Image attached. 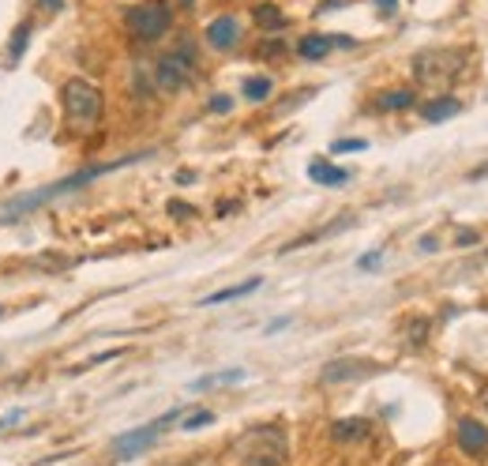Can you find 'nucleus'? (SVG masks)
<instances>
[{
	"mask_svg": "<svg viewBox=\"0 0 488 466\" xmlns=\"http://www.w3.org/2000/svg\"><path fill=\"white\" fill-rule=\"evenodd\" d=\"M372 436V421L368 417H342L331 426V440L334 444H357V440H368Z\"/></svg>",
	"mask_w": 488,
	"mask_h": 466,
	"instance_id": "obj_12",
	"label": "nucleus"
},
{
	"mask_svg": "<svg viewBox=\"0 0 488 466\" xmlns=\"http://www.w3.org/2000/svg\"><path fill=\"white\" fill-rule=\"evenodd\" d=\"M27 41H31V23H19L15 27V34H12V46H8V57L12 60H19L27 53Z\"/></svg>",
	"mask_w": 488,
	"mask_h": 466,
	"instance_id": "obj_20",
	"label": "nucleus"
},
{
	"mask_svg": "<svg viewBox=\"0 0 488 466\" xmlns=\"http://www.w3.org/2000/svg\"><path fill=\"white\" fill-rule=\"evenodd\" d=\"M151 151H139V155H129V158H117V162H102V166H87V169H79V174H72V177H65V181H57V184H46V188H38V193H27V196H19V200H12L4 211H0V222H12V219H23V215H31V211L38 207V203H46V200H57V196H65V193H75V188H87L94 177H105V174H113V169H120V166H132V162H139V158H146Z\"/></svg>",
	"mask_w": 488,
	"mask_h": 466,
	"instance_id": "obj_1",
	"label": "nucleus"
},
{
	"mask_svg": "<svg viewBox=\"0 0 488 466\" xmlns=\"http://www.w3.org/2000/svg\"><path fill=\"white\" fill-rule=\"evenodd\" d=\"M282 53H286L282 41H263L260 46V57H282Z\"/></svg>",
	"mask_w": 488,
	"mask_h": 466,
	"instance_id": "obj_24",
	"label": "nucleus"
},
{
	"mask_svg": "<svg viewBox=\"0 0 488 466\" xmlns=\"http://www.w3.org/2000/svg\"><path fill=\"white\" fill-rule=\"evenodd\" d=\"M252 19H256V27L263 31V34H279V31H286V12L279 8V4H256V12H252Z\"/></svg>",
	"mask_w": 488,
	"mask_h": 466,
	"instance_id": "obj_14",
	"label": "nucleus"
},
{
	"mask_svg": "<svg viewBox=\"0 0 488 466\" xmlns=\"http://www.w3.org/2000/svg\"><path fill=\"white\" fill-rule=\"evenodd\" d=\"M368 376H376V362H368V357H334L320 372L324 384H353V380H368Z\"/></svg>",
	"mask_w": 488,
	"mask_h": 466,
	"instance_id": "obj_8",
	"label": "nucleus"
},
{
	"mask_svg": "<svg viewBox=\"0 0 488 466\" xmlns=\"http://www.w3.org/2000/svg\"><path fill=\"white\" fill-rule=\"evenodd\" d=\"M210 421H215V414H210V410H196V414H188V421H184V429H188V433H196V429L210 426Z\"/></svg>",
	"mask_w": 488,
	"mask_h": 466,
	"instance_id": "obj_21",
	"label": "nucleus"
},
{
	"mask_svg": "<svg viewBox=\"0 0 488 466\" xmlns=\"http://www.w3.org/2000/svg\"><path fill=\"white\" fill-rule=\"evenodd\" d=\"M19 421H23V410H12V414H4V417H0V433L12 429V426H19Z\"/></svg>",
	"mask_w": 488,
	"mask_h": 466,
	"instance_id": "obj_27",
	"label": "nucleus"
},
{
	"mask_svg": "<svg viewBox=\"0 0 488 466\" xmlns=\"http://www.w3.org/2000/svg\"><path fill=\"white\" fill-rule=\"evenodd\" d=\"M60 102H65V113H68L72 132L91 136L98 129L102 110H105V98H102V91L94 87L91 79H68L65 91H60Z\"/></svg>",
	"mask_w": 488,
	"mask_h": 466,
	"instance_id": "obj_3",
	"label": "nucleus"
},
{
	"mask_svg": "<svg viewBox=\"0 0 488 466\" xmlns=\"http://www.w3.org/2000/svg\"><path fill=\"white\" fill-rule=\"evenodd\" d=\"M260 286H263L260 279H248V282H237V286H226V290H218V293H210V298H203L200 305H226V301H237V298H244V293L260 290Z\"/></svg>",
	"mask_w": 488,
	"mask_h": 466,
	"instance_id": "obj_16",
	"label": "nucleus"
},
{
	"mask_svg": "<svg viewBox=\"0 0 488 466\" xmlns=\"http://www.w3.org/2000/svg\"><path fill=\"white\" fill-rule=\"evenodd\" d=\"M334 46H353V38H327V34H308L297 41V57L301 60H324Z\"/></svg>",
	"mask_w": 488,
	"mask_h": 466,
	"instance_id": "obj_11",
	"label": "nucleus"
},
{
	"mask_svg": "<svg viewBox=\"0 0 488 466\" xmlns=\"http://www.w3.org/2000/svg\"><path fill=\"white\" fill-rule=\"evenodd\" d=\"M181 417V410H169V414H162V417H155L151 426H139V429H132V433H120L117 440H113V452H117V459H132V455H139V452H146L151 444L173 426V421Z\"/></svg>",
	"mask_w": 488,
	"mask_h": 466,
	"instance_id": "obj_7",
	"label": "nucleus"
},
{
	"mask_svg": "<svg viewBox=\"0 0 488 466\" xmlns=\"http://www.w3.org/2000/svg\"><path fill=\"white\" fill-rule=\"evenodd\" d=\"M365 147H368L365 139H338L331 151H334V155H353V151H365Z\"/></svg>",
	"mask_w": 488,
	"mask_h": 466,
	"instance_id": "obj_22",
	"label": "nucleus"
},
{
	"mask_svg": "<svg viewBox=\"0 0 488 466\" xmlns=\"http://www.w3.org/2000/svg\"><path fill=\"white\" fill-rule=\"evenodd\" d=\"M177 184H192V169H181V174H177Z\"/></svg>",
	"mask_w": 488,
	"mask_h": 466,
	"instance_id": "obj_31",
	"label": "nucleus"
},
{
	"mask_svg": "<svg viewBox=\"0 0 488 466\" xmlns=\"http://www.w3.org/2000/svg\"><path fill=\"white\" fill-rule=\"evenodd\" d=\"M241 91H244V98H248V102H267V98H271V91H274V83H271L267 76H248Z\"/></svg>",
	"mask_w": 488,
	"mask_h": 466,
	"instance_id": "obj_17",
	"label": "nucleus"
},
{
	"mask_svg": "<svg viewBox=\"0 0 488 466\" xmlns=\"http://www.w3.org/2000/svg\"><path fill=\"white\" fill-rule=\"evenodd\" d=\"M308 177H312L315 184H324V188H342V184L350 181V169L331 166L327 158H315V162L308 166Z\"/></svg>",
	"mask_w": 488,
	"mask_h": 466,
	"instance_id": "obj_13",
	"label": "nucleus"
},
{
	"mask_svg": "<svg viewBox=\"0 0 488 466\" xmlns=\"http://www.w3.org/2000/svg\"><path fill=\"white\" fill-rule=\"evenodd\" d=\"M229 105H233V98H226V94L210 98V110H215V113H229Z\"/></svg>",
	"mask_w": 488,
	"mask_h": 466,
	"instance_id": "obj_26",
	"label": "nucleus"
},
{
	"mask_svg": "<svg viewBox=\"0 0 488 466\" xmlns=\"http://www.w3.org/2000/svg\"><path fill=\"white\" fill-rule=\"evenodd\" d=\"M458 110H462V105H458V98L439 94V98H432V102H424V105H421V117H424V121H432V124H439V121L455 117Z\"/></svg>",
	"mask_w": 488,
	"mask_h": 466,
	"instance_id": "obj_15",
	"label": "nucleus"
},
{
	"mask_svg": "<svg viewBox=\"0 0 488 466\" xmlns=\"http://www.w3.org/2000/svg\"><path fill=\"white\" fill-rule=\"evenodd\" d=\"M177 4H181L184 12H192V8H196V0H177Z\"/></svg>",
	"mask_w": 488,
	"mask_h": 466,
	"instance_id": "obj_34",
	"label": "nucleus"
},
{
	"mask_svg": "<svg viewBox=\"0 0 488 466\" xmlns=\"http://www.w3.org/2000/svg\"><path fill=\"white\" fill-rule=\"evenodd\" d=\"M241 380H244V369H226V372L196 380V391H207V388H215V384H241Z\"/></svg>",
	"mask_w": 488,
	"mask_h": 466,
	"instance_id": "obj_19",
	"label": "nucleus"
},
{
	"mask_svg": "<svg viewBox=\"0 0 488 466\" xmlns=\"http://www.w3.org/2000/svg\"><path fill=\"white\" fill-rule=\"evenodd\" d=\"M477 241H481V233H474V229H462L455 245H462V248H466V245H477Z\"/></svg>",
	"mask_w": 488,
	"mask_h": 466,
	"instance_id": "obj_28",
	"label": "nucleus"
},
{
	"mask_svg": "<svg viewBox=\"0 0 488 466\" xmlns=\"http://www.w3.org/2000/svg\"><path fill=\"white\" fill-rule=\"evenodd\" d=\"M169 211H173L177 219H188V215H192V207H188V203H169Z\"/></svg>",
	"mask_w": 488,
	"mask_h": 466,
	"instance_id": "obj_29",
	"label": "nucleus"
},
{
	"mask_svg": "<svg viewBox=\"0 0 488 466\" xmlns=\"http://www.w3.org/2000/svg\"><path fill=\"white\" fill-rule=\"evenodd\" d=\"M481 399H484V407H488V391H484V395H481Z\"/></svg>",
	"mask_w": 488,
	"mask_h": 466,
	"instance_id": "obj_35",
	"label": "nucleus"
},
{
	"mask_svg": "<svg viewBox=\"0 0 488 466\" xmlns=\"http://www.w3.org/2000/svg\"><path fill=\"white\" fill-rule=\"evenodd\" d=\"M379 256H384V252H365V256L357 260V271H368V267H376V264H379Z\"/></svg>",
	"mask_w": 488,
	"mask_h": 466,
	"instance_id": "obj_25",
	"label": "nucleus"
},
{
	"mask_svg": "<svg viewBox=\"0 0 488 466\" xmlns=\"http://www.w3.org/2000/svg\"><path fill=\"white\" fill-rule=\"evenodd\" d=\"M466 57H470V49H424L413 57V79L421 87L443 94L462 76Z\"/></svg>",
	"mask_w": 488,
	"mask_h": 466,
	"instance_id": "obj_4",
	"label": "nucleus"
},
{
	"mask_svg": "<svg viewBox=\"0 0 488 466\" xmlns=\"http://www.w3.org/2000/svg\"><path fill=\"white\" fill-rule=\"evenodd\" d=\"M286 324H289V316H279V320H271V324H267V335H274V331H282Z\"/></svg>",
	"mask_w": 488,
	"mask_h": 466,
	"instance_id": "obj_30",
	"label": "nucleus"
},
{
	"mask_svg": "<svg viewBox=\"0 0 488 466\" xmlns=\"http://www.w3.org/2000/svg\"><path fill=\"white\" fill-rule=\"evenodd\" d=\"M458 448L470 459H488V426L477 417H458Z\"/></svg>",
	"mask_w": 488,
	"mask_h": 466,
	"instance_id": "obj_9",
	"label": "nucleus"
},
{
	"mask_svg": "<svg viewBox=\"0 0 488 466\" xmlns=\"http://www.w3.org/2000/svg\"><path fill=\"white\" fill-rule=\"evenodd\" d=\"M410 338H413V343H424V338H429V320H424V316H421V320H413Z\"/></svg>",
	"mask_w": 488,
	"mask_h": 466,
	"instance_id": "obj_23",
	"label": "nucleus"
},
{
	"mask_svg": "<svg viewBox=\"0 0 488 466\" xmlns=\"http://www.w3.org/2000/svg\"><path fill=\"white\" fill-rule=\"evenodd\" d=\"M233 452L244 466H282L289 459V436L282 426H252Z\"/></svg>",
	"mask_w": 488,
	"mask_h": 466,
	"instance_id": "obj_2",
	"label": "nucleus"
},
{
	"mask_svg": "<svg viewBox=\"0 0 488 466\" xmlns=\"http://www.w3.org/2000/svg\"><path fill=\"white\" fill-rule=\"evenodd\" d=\"M151 76H155V91H165V94L184 91L188 83L196 79V49L188 46V41L177 46V49H169L165 57L155 60Z\"/></svg>",
	"mask_w": 488,
	"mask_h": 466,
	"instance_id": "obj_5",
	"label": "nucleus"
},
{
	"mask_svg": "<svg viewBox=\"0 0 488 466\" xmlns=\"http://www.w3.org/2000/svg\"><path fill=\"white\" fill-rule=\"evenodd\" d=\"M38 4L46 8V12H57V8H60V0H38Z\"/></svg>",
	"mask_w": 488,
	"mask_h": 466,
	"instance_id": "obj_32",
	"label": "nucleus"
},
{
	"mask_svg": "<svg viewBox=\"0 0 488 466\" xmlns=\"http://www.w3.org/2000/svg\"><path fill=\"white\" fill-rule=\"evenodd\" d=\"M124 27L136 41H158L173 27V8H169V0H143V4L124 12Z\"/></svg>",
	"mask_w": 488,
	"mask_h": 466,
	"instance_id": "obj_6",
	"label": "nucleus"
},
{
	"mask_svg": "<svg viewBox=\"0 0 488 466\" xmlns=\"http://www.w3.org/2000/svg\"><path fill=\"white\" fill-rule=\"evenodd\" d=\"M207 41L215 49H233L241 41V19L237 15H218V19H210L207 23Z\"/></svg>",
	"mask_w": 488,
	"mask_h": 466,
	"instance_id": "obj_10",
	"label": "nucleus"
},
{
	"mask_svg": "<svg viewBox=\"0 0 488 466\" xmlns=\"http://www.w3.org/2000/svg\"><path fill=\"white\" fill-rule=\"evenodd\" d=\"M376 4L384 8V12H395V4H398V0H376Z\"/></svg>",
	"mask_w": 488,
	"mask_h": 466,
	"instance_id": "obj_33",
	"label": "nucleus"
},
{
	"mask_svg": "<svg viewBox=\"0 0 488 466\" xmlns=\"http://www.w3.org/2000/svg\"><path fill=\"white\" fill-rule=\"evenodd\" d=\"M417 102L413 91H387L376 98V110H410V105Z\"/></svg>",
	"mask_w": 488,
	"mask_h": 466,
	"instance_id": "obj_18",
	"label": "nucleus"
}]
</instances>
